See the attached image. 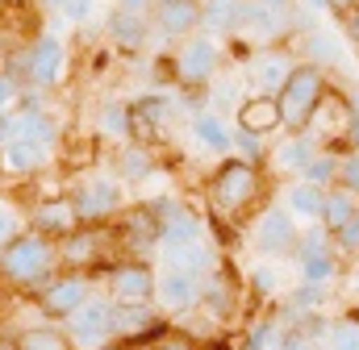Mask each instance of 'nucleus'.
<instances>
[{
    "mask_svg": "<svg viewBox=\"0 0 359 350\" xmlns=\"http://www.w3.org/2000/svg\"><path fill=\"white\" fill-rule=\"evenodd\" d=\"M213 67H217V50H213V42H205V38L188 42L176 59V76L184 84H205V80L213 76Z\"/></svg>",
    "mask_w": 359,
    "mask_h": 350,
    "instance_id": "obj_7",
    "label": "nucleus"
},
{
    "mask_svg": "<svg viewBox=\"0 0 359 350\" xmlns=\"http://www.w3.org/2000/svg\"><path fill=\"white\" fill-rule=\"evenodd\" d=\"M326 242H330V230L322 225V230H309L301 242H297V259L305 262V259H322L326 255Z\"/></svg>",
    "mask_w": 359,
    "mask_h": 350,
    "instance_id": "obj_30",
    "label": "nucleus"
},
{
    "mask_svg": "<svg viewBox=\"0 0 359 350\" xmlns=\"http://www.w3.org/2000/svg\"><path fill=\"white\" fill-rule=\"evenodd\" d=\"M334 234H339V242H343V246L359 251V213L351 217V221H347V225H343V230H334Z\"/></svg>",
    "mask_w": 359,
    "mask_h": 350,
    "instance_id": "obj_39",
    "label": "nucleus"
},
{
    "mask_svg": "<svg viewBox=\"0 0 359 350\" xmlns=\"http://www.w3.org/2000/svg\"><path fill=\"white\" fill-rule=\"evenodd\" d=\"M322 92H326V80H322V71H318V67H292V71H288V80H284V88L276 92L284 125L301 130V125L309 121L313 104L322 100Z\"/></svg>",
    "mask_w": 359,
    "mask_h": 350,
    "instance_id": "obj_2",
    "label": "nucleus"
},
{
    "mask_svg": "<svg viewBox=\"0 0 359 350\" xmlns=\"http://www.w3.org/2000/svg\"><path fill=\"white\" fill-rule=\"evenodd\" d=\"M121 234H126V242L138 246V251H142V246H155V242H159V213H155V209H134V213L126 217V230H121Z\"/></svg>",
    "mask_w": 359,
    "mask_h": 350,
    "instance_id": "obj_20",
    "label": "nucleus"
},
{
    "mask_svg": "<svg viewBox=\"0 0 359 350\" xmlns=\"http://www.w3.org/2000/svg\"><path fill=\"white\" fill-rule=\"evenodd\" d=\"M355 213H359V192H351V188H334V192L322 196V225H326L330 234L343 230Z\"/></svg>",
    "mask_w": 359,
    "mask_h": 350,
    "instance_id": "obj_15",
    "label": "nucleus"
},
{
    "mask_svg": "<svg viewBox=\"0 0 359 350\" xmlns=\"http://www.w3.org/2000/svg\"><path fill=\"white\" fill-rule=\"evenodd\" d=\"M17 350H67V338L55 330H25L17 338Z\"/></svg>",
    "mask_w": 359,
    "mask_h": 350,
    "instance_id": "obj_28",
    "label": "nucleus"
},
{
    "mask_svg": "<svg viewBox=\"0 0 359 350\" xmlns=\"http://www.w3.org/2000/svg\"><path fill=\"white\" fill-rule=\"evenodd\" d=\"M42 4H67V0H42Z\"/></svg>",
    "mask_w": 359,
    "mask_h": 350,
    "instance_id": "obj_49",
    "label": "nucleus"
},
{
    "mask_svg": "<svg viewBox=\"0 0 359 350\" xmlns=\"http://www.w3.org/2000/svg\"><path fill=\"white\" fill-rule=\"evenodd\" d=\"M322 188L318 183H301V188H292L288 192V209L297 213V217H322Z\"/></svg>",
    "mask_w": 359,
    "mask_h": 350,
    "instance_id": "obj_23",
    "label": "nucleus"
},
{
    "mask_svg": "<svg viewBox=\"0 0 359 350\" xmlns=\"http://www.w3.org/2000/svg\"><path fill=\"white\" fill-rule=\"evenodd\" d=\"M109 25H113L117 46H130V50H134V46H142V38H147V25H142V17H138L134 8H121Z\"/></svg>",
    "mask_w": 359,
    "mask_h": 350,
    "instance_id": "obj_21",
    "label": "nucleus"
},
{
    "mask_svg": "<svg viewBox=\"0 0 359 350\" xmlns=\"http://www.w3.org/2000/svg\"><path fill=\"white\" fill-rule=\"evenodd\" d=\"M339 175H343V188L359 192V159H347V163H339Z\"/></svg>",
    "mask_w": 359,
    "mask_h": 350,
    "instance_id": "obj_40",
    "label": "nucleus"
},
{
    "mask_svg": "<svg viewBox=\"0 0 359 350\" xmlns=\"http://www.w3.org/2000/svg\"><path fill=\"white\" fill-rule=\"evenodd\" d=\"M92 255H96V234L92 230H84V234H67V242H63V259L67 262H88Z\"/></svg>",
    "mask_w": 359,
    "mask_h": 350,
    "instance_id": "obj_26",
    "label": "nucleus"
},
{
    "mask_svg": "<svg viewBox=\"0 0 359 350\" xmlns=\"http://www.w3.org/2000/svg\"><path fill=\"white\" fill-rule=\"evenodd\" d=\"M113 209H117V188L104 183V179H96V183H88V188H80V196H76V213H80V221L109 217Z\"/></svg>",
    "mask_w": 359,
    "mask_h": 350,
    "instance_id": "obj_14",
    "label": "nucleus"
},
{
    "mask_svg": "<svg viewBox=\"0 0 359 350\" xmlns=\"http://www.w3.org/2000/svg\"><path fill=\"white\" fill-rule=\"evenodd\" d=\"M109 326L121 338H142V334H151V309L142 300H121V309H113Z\"/></svg>",
    "mask_w": 359,
    "mask_h": 350,
    "instance_id": "obj_17",
    "label": "nucleus"
},
{
    "mask_svg": "<svg viewBox=\"0 0 359 350\" xmlns=\"http://www.w3.org/2000/svg\"><path fill=\"white\" fill-rule=\"evenodd\" d=\"M147 172H151V163H147L142 150H130V155L121 159V175H126V179H142Z\"/></svg>",
    "mask_w": 359,
    "mask_h": 350,
    "instance_id": "obj_34",
    "label": "nucleus"
},
{
    "mask_svg": "<svg viewBox=\"0 0 359 350\" xmlns=\"http://www.w3.org/2000/svg\"><path fill=\"white\" fill-rule=\"evenodd\" d=\"M168 259L176 262L180 271H192V275H196V271H205L209 251H205V246H201V238H196V242H184V246H176V251H168Z\"/></svg>",
    "mask_w": 359,
    "mask_h": 350,
    "instance_id": "obj_24",
    "label": "nucleus"
},
{
    "mask_svg": "<svg viewBox=\"0 0 359 350\" xmlns=\"http://www.w3.org/2000/svg\"><path fill=\"white\" fill-rule=\"evenodd\" d=\"M255 242H259V251H268V255H280V251H288V246L297 242V225H292V217H288L284 209H268V213L259 217Z\"/></svg>",
    "mask_w": 359,
    "mask_h": 350,
    "instance_id": "obj_8",
    "label": "nucleus"
},
{
    "mask_svg": "<svg viewBox=\"0 0 359 350\" xmlns=\"http://www.w3.org/2000/svg\"><path fill=\"white\" fill-rule=\"evenodd\" d=\"M347 34H351V42H359V4L347 8Z\"/></svg>",
    "mask_w": 359,
    "mask_h": 350,
    "instance_id": "obj_45",
    "label": "nucleus"
},
{
    "mask_svg": "<svg viewBox=\"0 0 359 350\" xmlns=\"http://www.w3.org/2000/svg\"><path fill=\"white\" fill-rule=\"evenodd\" d=\"M234 13H238L234 0H209V4H201V21L213 25V29H230L234 25Z\"/></svg>",
    "mask_w": 359,
    "mask_h": 350,
    "instance_id": "obj_27",
    "label": "nucleus"
},
{
    "mask_svg": "<svg viewBox=\"0 0 359 350\" xmlns=\"http://www.w3.org/2000/svg\"><path fill=\"white\" fill-rule=\"evenodd\" d=\"M309 159H313L309 138H288V142L276 146V167H280V172H305Z\"/></svg>",
    "mask_w": 359,
    "mask_h": 350,
    "instance_id": "obj_22",
    "label": "nucleus"
},
{
    "mask_svg": "<svg viewBox=\"0 0 359 350\" xmlns=\"http://www.w3.org/2000/svg\"><path fill=\"white\" fill-rule=\"evenodd\" d=\"M13 238H17V213H13L8 204H0V251H4Z\"/></svg>",
    "mask_w": 359,
    "mask_h": 350,
    "instance_id": "obj_35",
    "label": "nucleus"
},
{
    "mask_svg": "<svg viewBox=\"0 0 359 350\" xmlns=\"http://www.w3.org/2000/svg\"><path fill=\"white\" fill-rule=\"evenodd\" d=\"M234 288H226V279H213L209 284V292H201L205 300H209V309L217 313V317H230V309H234V296H230Z\"/></svg>",
    "mask_w": 359,
    "mask_h": 350,
    "instance_id": "obj_31",
    "label": "nucleus"
},
{
    "mask_svg": "<svg viewBox=\"0 0 359 350\" xmlns=\"http://www.w3.org/2000/svg\"><path fill=\"white\" fill-rule=\"evenodd\" d=\"M155 350H201V346L188 342V338H180V334H172V338H159V346Z\"/></svg>",
    "mask_w": 359,
    "mask_h": 350,
    "instance_id": "obj_41",
    "label": "nucleus"
},
{
    "mask_svg": "<svg viewBox=\"0 0 359 350\" xmlns=\"http://www.w3.org/2000/svg\"><path fill=\"white\" fill-rule=\"evenodd\" d=\"M305 275H309V279H330V275H334L330 255H322V259H305Z\"/></svg>",
    "mask_w": 359,
    "mask_h": 350,
    "instance_id": "obj_37",
    "label": "nucleus"
},
{
    "mask_svg": "<svg viewBox=\"0 0 359 350\" xmlns=\"http://www.w3.org/2000/svg\"><path fill=\"white\" fill-rule=\"evenodd\" d=\"M142 4H147V0H121V8H134V13H138Z\"/></svg>",
    "mask_w": 359,
    "mask_h": 350,
    "instance_id": "obj_48",
    "label": "nucleus"
},
{
    "mask_svg": "<svg viewBox=\"0 0 359 350\" xmlns=\"http://www.w3.org/2000/svg\"><path fill=\"white\" fill-rule=\"evenodd\" d=\"M25 67H29L34 84H55L63 76V46H59V38H38Z\"/></svg>",
    "mask_w": 359,
    "mask_h": 350,
    "instance_id": "obj_11",
    "label": "nucleus"
},
{
    "mask_svg": "<svg viewBox=\"0 0 359 350\" xmlns=\"http://www.w3.org/2000/svg\"><path fill=\"white\" fill-rule=\"evenodd\" d=\"M255 288L259 292H271L276 288V271H255Z\"/></svg>",
    "mask_w": 359,
    "mask_h": 350,
    "instance_id": "obj_43",
    "label": "nucleus"
},
{
    "mask_svg": "<svg viewBox=\"0 0 359 350\" xmlns=\"http://www.w3.org/2000/svg\"><path fill=\"white\" fill-rule=\"evenodd\" d=\"M284 125V117H280V100L276 96H251V100H243V108H238V130L243 134H255V138H264L271 130H280Z\"/></svg>",
    "mask_w": 359,
    "mask_h": 350,
    "instance_id": "obj_6",
    "label": "nucleus"
},
{
    "mask_svg": "<svg viewBox=\"0 0 359 350\" xmlns=\"http://www.w3.org/2000/svg\"><path fill=\"white\" fill-rule=\"evenodd\" d=\"M13 92H17V88H13V80H8V76L0 71V108H4L8 100H13Z\"/></svg>",
    "mask_w": 359,
    "mask_h": 350,
    "instance_id": "obj_44",
    "label": "nucleus"
},
{
    "mask_svg": "<svg viewBox=\"0 0 359 350\" xmlns=\"http://www.w3.org/2000/svg\"><path fill=\"white\" fill-rule=\"evenodd\" d=\"M109 321H113V309H109L104 300H84V304L72 313V334H76L80 346H100L104 334H113Z\"/></svg>",
    "mask_w": 359,
    "mask_h": 350,
    "instance_id": "obj_5",
    "label": "nucleus"
},
{
    "mask_svg": "<svg viewBox=\"0 0 359 350\" xmlns=\"http://www.w3.org/2000/svg\"><path fill=\"white\" fill-rule=\"evenodd\" d=\"M288 59L284 55H268L264 63H259V84H264V92H280L284 88V80H288Z\"/></svg>",
    "mask_w": 359,
    "mask_h": 350,
    "instance_id": "obj_25",
    "label": "nucleus"
},
{
    "mask_svg": "<svg viewBox=\"0 0 359 350\" xmlns=\"http://www.w3.org/2000/svg\"><path fill=\"white\" fill-rule=\"evenodd\" d=\"M355 121H359V113L351 108L347 96L322 92V100L313 104V113H309L305 125H313V134H322V138H339V134H355Z\"/></svg>",
    "mask_w": 359,
    "mask_h": 350,
    "instance_id": "obj_4",
    "label": "nucleus"
},
{
    "mask_svg": "<svg viewBox=\"0 0 359 350\" xmlns=\"http://www.w3.org/2000/svg\"><path fill=\"white\" fill-rule=\"evenodd\" d=\"M359 0H330V8H343V13H347V8H355Z\"/></svg>",
    "mask_w": 359,
    "mask_h": 350,
    "instance_id": "obj_47",
    "label": "nucleus"
},
{
    "mask_svg": "<svg viewBox=\"0 0 359 350\" xmlns=\"http://www.w3.org/2000/svg\"><path fill=\"white\" fill-rule=\"evenodd\" d=\"M34 221H38L46 234H63V238H67V234L80 225V213H76V200H46Z\"/></svg>",
    "mask_w": 359,
    "mask_h": 350,
    "instance_id": "obj_19",
    "label": "nucleus"
},
{
    "mask_svg": "<svg viewBox=\"0 0 359 350\" xmlns=\"http://www.w3.org/2000/svg\"><path fill=\"white\" fill-rule=\"evenodd\" d=\"M255 192H259V172L251 163H243V159L222 163L217 175H213V183H209V196H213L217 213H226V217H238L255 200Z\"/></svg>",
    "mask_w": 359,
    "mask_h": 350,
    "instance_id": "obj_1",
    "label": "nucleus"
},
{
    "mask_svg": "<svg viewBox=\"0 0 359 350\" xmlns=\"http://www.w3.org/2000/svg\"><path fill=\"white\" fill-rule=\"evenodd\" d=\"M88 300V284L84 279H55L46 292H42V309L50 313V317H72L80 304Z\"/></svg>",
    "mask_w": 359,
    "mask_h": 350,
    "instance_id": "obj_10",
    "label": "nucleus"
},
{
    "mask_svg": "<svg viewBox=\"0 0 359 350\" xmlns=\"http://www.w3.org/2000/svg\"><path fill=\"white\" fill-rule=\"evenodd\" d=\"M305 175H309V183H318V188H322V183H330V179L339 175V163H334L330 155H313V159L305 163Z\"/></svg>",
    "mask_w": 359,
    "mask_h": 350,
    "instance_id": "obj_32",
    "label": "nucleus"
},
{
    "mask_svg": "<svg viewBox=\"0 0 359 350\" xmlns=\"http://www.w3.org/2000/svg\"><path fill=\"white\" fill-rule=\"evenodd\" d=\"M46 142H34V138H8L4 142V167L8 172H34L46 163Z\"/></svg>",
    "mask_w": 359,
    "mask_h": 350,
    "instance_id": "obj_16",
    "label": "nucleus"
},
{
    "mask_svg": "<svg viewBox=\"0 0 359 350\" xmlns=\"http://www.w3.org/2000/svg\"><path fill=\"white\" fill-rule=\"evenodd\" d=\"M50 262H55V251L46 246V238H13V242L0 251L4 275H8V279H21V284L38 279Z\"/></svg>",
    "mask_w": 359,
    "mask_h": 350,
    "instance_id": "obj_3",
    "label": "nucleus"
},
{
    "mask_svg": "<svg viewBox=\"0 0 359 350\" xmlns=\"http://www.w3.org/2000/svg\"><path fill=\"white\" fill-rule=\"evenodd\" d=\"M63 8H67V17H72V21H84V17L92 13V0H67Z\"/></svg>",
    "mask_w": 359,
    "mask_h": 350,
    "instance_id": "obj_42",
    "label": "nucleus"
},
{
    "mask_svg": "<svg viewBox=\"0 0 359 350\" xmlns=\"http://www.w3.org/2000/svg\"><path fill=\"white\" fill-rule=\"evenodd\" d=\"M155 25L172 38L188 34L192 25H201V0H163L155 8Z\"/></svg>",
    "mask_w": 359,
    "mask_h": 350,
    "instance_id": "obj_13",
    "label": "nucleus"
},
{
    "mask_svg": "<svg viewBox=\"0 0 359 350\" xmlns=\"http://www.w3.org/2000/svg\"><path fill=\"white\" fill-rule=\"evenodd\" d=\"M113 292L117 300H147L155 296V271L147 262H126L113 271Z\"/></svg>",
    "mask_w": 359,
    "mask_h": 350,
    "instance_id": "obj_12",
    "label": "nucleus"
},
{
    "mask_svg": "<svg viewBox=\"0 0 359 350\" xmlns=\"http://www.w3.org/2000/svg\"><path fill=\"white\" fill-rule=\"evenodd\" d=\"M126 113H130V134H134L138 142H151V138L159 134L155 125L163 121V100H159V96H147V100L130 104Z\"/></svg>",
    "mask_w": 359,
    "mask_h": 350,
    "instance_id": "obj_18",
    "label": "nucleus"
},
{
    "mask_svg": "<svg viewBox=\"0 0 359 350\" xmlns=\"http://www.w3.org/2000/svg\"><path fill=\"white\" fill-rule=\"evenodd\" d=\"M130 130V113L126 108H109L104 113V134H126Z\"/></svg>",
    "mask_w": 359,
    "mask_h": 350,
    "instance_id": "obj_36",
    "label": "nucleus"
},
{
    "mask_svg": "<svg viewBox=\"0 0 359 350\" xmlns=\"http://www.w3.org/2000/svg\"><path fill=\"white\" fill-rule=\"evenodd\" d=\"M309 50H313L318 59H334V55H339L334 38H326V34H313V38H309Z\"/></svg>",
    "mask_w": 359,
    "mask_h": 350,
    "instance_id": "obj_38",
    "label": "nucleus"
},
{
    "mask_svg": "<svg viewBox=\"0 0 359 350\" xmlns=\"http://www.w3.org/2000/svg\"><path fill=\"white\" fill-rule=\"evenodd\" d=\"M196 138L205 142V146H213V150H230V134L222 130V121L217 117H196Z\"/></svg>",
    "mask_w": 359,
    "mask_h": 350,
    "instance_id": "obj_29",
    "label": "nucleus"
},
{
    "mask_svg": "<svg viewBox=\"0 0 359 350\" xmlns=\"http://www.w3.org/2000/svg\"><path fill=\"white\" fill-rule=\"evenodd\" d=\"M330 350H359V326L355 321L334 326V334H330Z\"/></svg>",
    "mask_w": 359,
    "mask_h": 350,
    "instance_id": "obj_33",
    "label": "nucleus"
},
{
    "mask_svg": "<svg viewBox=\"0 0 359 350\" xmlns=\"http://www.w3.org/2000/svg\"><path fill=\"white\" fill-rule=\"evenodd\" d=\"M155 296L163 300V309H188V304H196L201 300V284H196V275L192 271H168L163 279H155Z\"/></svg>",
    "mask_w": 359,
    "mask_h": 350,
    "instance_id": "obj_9",
    "label": "nucleus"
},
{
    "mask_svg": "<svg viewBox=\"0 0 359 350\" xmlns=\"http://www.w3.org/2000/svg\"><path fill=\"white\" fill-rule=\"evenodd\" d=\"M284 350H313V346H309L305 338H288V342H284Z\"/></svg>",
    "mask_w": 359,
    "mask_h": 350,
    "instance_id": "obj_46",
    "label": "nucleus"
}]
</instances>
